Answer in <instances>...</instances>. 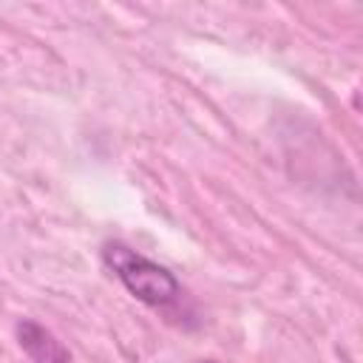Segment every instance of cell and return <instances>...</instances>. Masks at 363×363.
I'll list each match as a JSON object with an SVG mask.
<instances>
[{"instance_id": "obj_1", "label": "cell", "mask_w": 363, "mask_h": 363, "mask_svg": "<svg viewBox=\"0 0 363 363\" xmlns=\"http://www.w3.org/2000/svg\"><path fill=\"white\" fill-rule=\"evenodd\" d=\"M102 261L108 264V269H113L122 286L147 306H167L182 295V284L167 267L145 258L128 244L108 241L102 247Z\"/></svg>"}, {"instance_id": "obj_2", "label": "cell", "mask_w": 363, "mask_h": 363, "mask_svg": "<svg viewBox=\"0 0 363 363\" xmlns=\"http://www.w3.org/2000/svg\"><path fill=\"white\" fill-rule=\"evenodd\" d=\"M17 337L34 363H71V354L65 352V346L37 320H20Z\"/></svg>"}, {"instance_id": "obj_3", "label": "cell", "mask_w": 363, "mask_h": 363, "mask_svg": "<svg viewBox=\"0 0 363 363\" xmlns=\"http://www.w3.org/2000/svg\"><path fill=\"white\" fill-rule=\"evenodd\" d=\"M201 363H218V360H201Z\"/></svg>"}]
</instances>
